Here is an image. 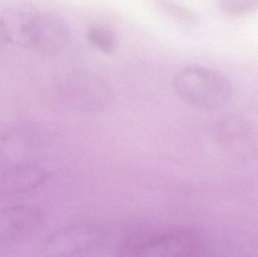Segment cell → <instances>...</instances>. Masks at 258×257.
I'll use <instances>...</instances> for the list:
<instances>
[{
	"label": "cell",
	"mask_w": 258,
	"mask_h": 257,
	"mask_svg": "<svg viewBox=\"0 0 258 257\" xmlns=\"http://www.w3.org/2000/svg\"><path fill=\"white\" fill-rule=\"evenodd\" d=\"M179 98L201 111H216L225 107L233 95L231 84L222 74L199 65L180 69L174 78Z\"/></svg>",
	"instance_id": "6da1fadb"
},
{
	"label": "cell",
	"mask_w": 258,
	"mask_h": 257,
	"mask_svg": "<svg viewBox=\"0 0 258 257\" xmlns=\"http://www.w3.org/2000/svg\"><path fill=\"white\" fill-rule=\"evenodd\" d=\"M117 251L121 256H197L206 251V244L197 231L183 228L132 235Z\"/></svg>",
	"instance_id": "7a4b0ae2"
},
{
	"label": "cell",
	"mask_w": 258,
	"mask_h": 257,
	"mask_svg": "<svg viewBox=\"0 0 258 257\" xmlns=\"http://www.w3.org/2000/svg\"><path fill=\"white\" fill-rule=\"evenodd\" d=\"M60 101L80 115H94L107 110L113 98L111 84L95 72L77 70L68 72L57 83Z\"/></svg>",
	"instance_id": "3957f363"
},
{
	"label": "cell",
	"mask_w": 258,
	"mask_h": 257,
	"mask_svg": "<svg viewBox=\"0 0 258 257\" xmlns=\"http://www.w3.org/2000/svg\"><path fill=\"white\" fill-rule=\"evenodd\" d=\"M18 35L21 48L52 55L64 49L71 31L66 21L58 15L30 6L20 20Z\"/></svg>",
	"instance_id": "277c9868"
},
{
	"label": "cell",
	"mask_w": 258,
	"mask_h": 257,
	"mask_svg": "<svg viewBox=\"0 0 258 257\" xmlns=\"http://www.w3.org/2000/svg\"><path fill=\"white\" fill-rule=\"evenodd\" d=\"M212 136L221 152L232 161L249 163L257 159L258 127L245 116H223L214 125Z\"/></svg>",
	"instance_id": "5b68a950"
},
{
	"label": "cell",
	"mask_w": 258,
	"mask_h": 257,
	"mask_svg": "<svg viewBox=\"0 0 258 257\" xmlns=\"http://www.w3.org/2000/svg\"><path fill=\"white\" fill-rule=\"evenodd\" d=\"M109 233L91 223H79L52 232L45 240L43 250L51 256H74L100 251L108 243Z\"/></svg>",
	"instance_id": "8992f818"
},
{
	"label": "cell",
	"mask_w": 258,
	"mask_h": 257,
	"mask_svg": "<svg viewBox=\"0 0 258 257\" xmlns=\"http://www.w3.org/2000/svg\"><path fill=\"white\" fill-rule=\"evenodd\" d=\"M42 212L37 208L16 205L0 209V244L23 241L34 235L43 225Z\"/></svg>",
	"instance_id": "52a82bcc"
},
{
	"label": "cell",
	"mask_w": 258,
	"mask_h": 257,
	"mask_svg": "<svg viewBox=\"0 0 258 257\" xmlns=\"http://www.w3.org/2000/svg\"><path fill=\"white\" fill-rule=\"evenodd\" d=\"M48 178V172L39 164H14L0 175V195L11 196L32 191L42 185Z\"/></svg>",
	"instance_id": "ba28073f"
},
{
	"label": "cell",
	"mask_w": 258,
	"mask_h": 257,
	"mask_svg": "<svg viewBox=\"0 0 258 257\" xmlns=\"http://www.w3.org/2000/svg\"><path fill=\"white\" fill-rule=\"evenodd\" d=\"M86 38L92 46L104 54H112L117 47L116 35L106 27H91L86 33Z\"/></svg>",
	"instance_id": "9c48e42d"
},
{
	"label": "cell",
	"mask_w": 258,
	"mask_h": 257,
	"mask_svg": "<svg viewBox=\"0 0 258 257\" xmlns=\"http://www.w3.org/2000/svg\"><path fill=\"white\" fill-rule=\"evenodd\" d=\"M220 10L230 17H239L258 9V0H220Z\"/></svg>",
	"instance_id": "30bf717a"
},
{
	"label": "cell",
	"mask_w": 258,
	"mask_h": 257,
	"mask_svg": "<svg viewBox=\"0 0 258 257\" xmlns=\"http://www.w3.org/2000/svg\"><path fill=\"white\" fill-rule=\"evenodd\" d=\"M156 2L164 12L175 19L186 23H195L197 21L194 12L173 0H156Z\"/></svg>",
	"instance_id": "8fae6325"
},
{
	"label": "cell",
	"mask_w": 258,
	"mask_h": 257,
	"mask_svg": "<svg viewBox=\"0 0 258 257\" xmlns=\"http://www.w3.org/2000/svg\"><path fill=\"white\" fill-rule=\"evenodd\" d=\"M7 44L8 42L6 40V36H5L3 26H2L1 21H0V51L3 49Z\"/></svg>",
	"instance_id": "7c38bea8"
}]
</instances>
